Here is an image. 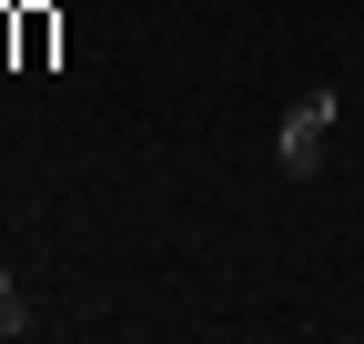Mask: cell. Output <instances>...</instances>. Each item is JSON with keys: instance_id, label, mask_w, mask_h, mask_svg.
I'll return each mask as SVG.
<instances>
[{"instance_id": "7a4b0ae2", "label": "cell", "mask_w": 364, "mask_h": 344, "mask_svg": "<svg viewBox=\"0 0 364 344\" xmlns=\"http://www.w3.org/2000/svg\"><path fill=\"white\" fill-rule=\"evenodd\" d=\"M11 334H31V304H21V284H11V264H0V344Z\"/></svg>"}, {"instance_id": "6da1fadb", "label": "cell", "mask_w": 364, "mask_h": 344, "mask_svg": "<svg viewBox=\"0 0 364 344\" xmlns=\"http://www.w3.org/2000/svg\"><path fill=\"white\" fill-rule=\"evenodd\" d=\"M334 122H344V92H334V81H314V92H304L284 122H273V162H284L294 183H304V172H324V142H334Z\"/></svg>"}]
</instances>
